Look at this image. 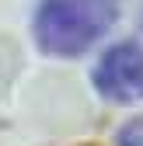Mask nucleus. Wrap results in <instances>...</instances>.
Returning a JSON list of instances; mask_svg holds the SVG:
<instances>
[{"label": "nucleus", "instance_id": "nucleus-1", "mask_svg": "<svg viewBox=\"0 0 143 146\" xmlns=\"http://www.w3.org/2000/svg\"><path fill=\"white\" fill-rule=\"evenodd\" d=\"M115 0H42L35 38L49 56H80L115 25Z\"/></svg>", "mask_w": 143, "mask_h": 146}, {"label": "nucleus", "instance_id": "nucleus-2", "mask_svg": "<svg viewBox=\"0 0 143 146\" xmlns=\"http://www.w3.org/2000/svg\"><path fill=\"white\" fill-rule=\"evenodd\" d=\"M94 87L101 98L115 104H129L143 98V45L119 42L94 66Z\"/></svg>", "mask_w": 143, "mask_h": 146}, {"label": "nucleus", "instance_id": "nucleus-3", "mask_svg": "<svg viewBox=\"0 0 143 146\" xmlns=\"http://www.w3.org/2000/svg\"><path fill=\"white\" fill-rule=\"evenodd\" d=\"M119 146H143V118H133L122 125L119 132Z\"/></svg>", "mask_w": 143, "mask_h": 146}]
</instances>
